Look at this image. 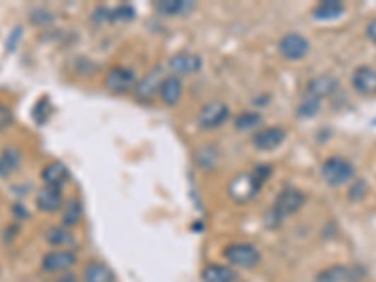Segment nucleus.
<instances>
[{
	"instance_id": "nucleus-21",
	"label": "nucleus",
	"mask_w": 376,
	"mask_h": 282,
	"mask_svg": "<svg viewBox=\"0 0 376 282\" xmlns=\"http://www.w3.org/2000/svg\"><path fill=\"white\" fill-rule=\"evenodd\" d=\"M344 13V4L339 0H324L312 10V16L318 21H333Z\"/></svg>"
},
{
	"instance_id": "nucleus-10",
	"label": "nucleus",
	"mask_w": 376,
	"mask_h": 282,
	"mask_svg": "<svg viewBox=\"0 0 376 282\" xmlns=\"http://www.w3.org/2000/svg\"><path fill=\"white\" fill-rule=\"evenodd\" d=\"M160 74V68H153V70L145 76L143 81H139V83L136 85V98H138L139 102H151V100L158 94V89H160L162 83Z\"/></svg>"
},
{
	"instance_id": "nucleus-14",
	"label": "nucleus",
	"mask_w": 376,
	"mask_h": 282,
	"mask_svg": "<svg viewBox=\"0 0 376 282\" xmlns=\"http://www.w3.org/2000/svg\"><path fill=\"white\" fill-rule=\"evenodd\" d=\"M352 85L360 94H376V70L360 66L352 76Z\"/></svg>"
},
{
	"instance_id": "nucleus-25",
	"label": "nucleus",
	"mask_w": 376,
	"mask_h": 282,
	"mask_svg": "<svg viewBox=\"0 0 376 282\" xmlns=\"http://www.w3.org/2000/svg\"><path fill=\"white\" fill-rule=\"evenodd\" d=\"M262 122H264V117L260 113H256V111H243L235 119V128L245 132V130H252V128L260 127Z\"/></svg>"
},
{
	"instance_id": "nucleus-2",
	"label": "nucleus",
	"mask_w": 376,
	"mask_h": 282,
	"mask_svg": "<svg viewBox=\"0 0 376 282\" xmlns=\"http://www.w3.org/2000/svg\"><path fill=\"white\" fill-rule=\"evenodd\" d=\"M305 204V194L298 188H284L277 196V201L273 205L271 216L275 222H282L293 216Z\"/></svg>"
},
{
	"instance_id": "nucleus-8",
	"label": "nucleus",
	"mask_w": 376,
	"mask_h": 282,
	"mask_svg": "<svg viewBox=\"0 0 376 282\" xmlns=\"http://www.w3.org/2000/svg\"><path fill=\"white\" fill-rule=\"evenodd\" d=\"M76 254H74L72 250H53L49 254L44 256V262H42V267H44L45 271L49 273H59V271H68L70 267L76 266Z\"/></svg>"
},
{
	"instance_id": "nucleus-26",
	"label": "nucleus",
	"mask_w": 376,
	"mask_h": 282,
	"mask_svg": "<svg viewBox=\"0 0 376 282\" xmlns=\"http://www.w3.org/2000/svg\"><path fill=\"white\" fill-rule=\"evenodd\" d=\"M134 16L136 13L132 6H117L115 10L110 11V21H132Z\"/></svg>"
},
{
	"instance_id": "nucleus-4",
	"label": "nucleus",
	"mask_w": 376,
	"mask_h": 282,
	"mask_svg": "<svg viewBox=\"0 0 376 282\" xmlns=\"http://www.w3.org/2000/svg\"><path fill=\"white\" fill-rule=\"evenodd\" d=\"M278 51L281 55L288 61H299L303 57L309 55L310 42L305 38L303 34L299 33H288L284 34L278 42Z\"/></svg>"
},
{
	"instance_id": "nucleus-17",
	"label": "nucleus",
	"mask_w": 376,
	"mask_h": 282,
	"mask_svg": "<svg viewBox=\"0 0 376 282\" xmlns=\"http://www.w3.org/2000/svg\"><path fill=\"white\" fill-rule=\"evenodd\" d=\"M68 170L64 168V164H61V162H53V164H49V166H45V170L42 172V179H44L45 187H55V188H61L64 187V183L68 181Z\"/></svg>"
},
{
	"instance_id": "nucleus-11",
	"label": "nucleus",
	"mask_w": 376,
	"mask_h": 282,
	"mask_svg": "<svg viewBox=\"0 0 376 282\" xmlns=\"http://www.w3.org/2000/svg\"><path fill=\"white\" fill-rule=\"evenodd\" d=\"M337 89H339V81L333 78V76H318V78L312 79L309 83V87H307V96H305V98L322 102V98L331 96Z\"/></svg>"
},
{
	"instance_id": "nucleus-33",
	"label": "nucleus",
	"mask_w": 376,
	"mask_h": 282,
	"mask_svg": "<svg viewBox=\"0 0 376 282\" xmlns=\"http://www.w3.org/2000/svg\"><path fill=\"white\" fill-rule=\"evenodd\" d=\"M57 282H79L78 277H76V273L68 271V273H62L61 277L57 278Z\"/></svg>"
},
{
	"instance_id": "nucleus-1",
	"label": "nucleus",
	"mask_w": 376,
	"mask_h": 282,
	"mask_svg": "<svg viewBox=\"0 0 376 282\" xmlns=\"http://www.w3.org/2000/svg\"><path fill=\"white\" fill-rule=\"evenodd\" d=\"M354 175V164L341 156H331L322 164V177L329 187H343V184L350 183Z\"/></svg>"
},
{
	"instance_id": "nucleus-16",
	"label": "nucleus",
	"mask_w": 376,
	"mask_h": 282,
	"mask_svg": "<svg viewBox=\"0 0 376 282\" xmlns=\"http://www.w3.org/2000/svg\"><path fill=\"white\" fill-rule=\"evenodd\" d=\"M356 278V269L348 266H331L316 275V282H352Z\"/></svg>"
},
{
	"instance_id": "nucleus-20",
	"label": "nucleus",
	"mask_w": 376,
	"mask_h": 282,
	"mask_svg": "<svg viewBox=\"0 0 376 282\" xmlns=\"http://www.w3.org/2000/svg\"><path fill=\"white\" fill-rule=\"evenodd\" d=\"M85 282H115V275L104 262H89L83 273Z\"/></svg>"
},
{
	"instance_id": "nucleus-23",
	"label": "nucleus",
	"mask_w": 376,
	"mask_h": 282,
	"mask_svg": "<svg viewBox=\"0 0 376 282\" xmlns=\"http://www.w3.org/2000/svg\"><path fill=\"white\" fill-rule=\"evenodd\" d=\"M81 218H83V205H81V201H79L78 198H70L68 199V204L64 205V215H62L64 226H76Z\"/></svg>"
},
{
	"instance_id": "nucleus-9",
	"label": "nucleus",
	"mask_w": 376,
	"mask_h": 282,
	"mask_svg": "<svg viewBox=\"0 0 376 282\" xmlns=\"http://www.w3.org/2000/svg\"><path fill=\"white\" fill-rule=\"evenodd\" d=\"M286 139V132L284 128L281 127H269L260 130L258 134H254L252 138V145H254L258 151H273L277 149L278 145L284 143Z\"/></svg>"
},
{
	"instance_id": "nucleus-24",
	"label": "nucleus",
	"mask_w": 376,
	"mask_h": 282,
	"mask_svg": "<svg viewBox=\"0 0 376 282\" xmlns=\"http://www.w3.org/2000/svg\"><path fill=\"white\" fill-rule=\"evenodd\" d=\"M155 8L164 16H179V13L190 10L192 4L187 0H160V2H156Z\"/></svg>"
},
{
	"instance_id": "nucleus-27",
	"label": "nucleus",
	"mask_w": 376,
	"mask_h": 282,
	"mask_svg": "<svg viewBox=\"0 0 376 282\" xmlns=\"http://www.w3.org/2000/svg\"><path fill=\"white\" fill-rule=\"evenodd\" d=\"M271 166H267V164H260V166H256L252 172H250V175H252V179H254V183L258 184V187H264V184L267 183V179L271 177Z\"/></svg>"
},
{
	"instance_id": "nucleus-29",
	"label": "nucleus",
	"mask_w": 376,
	"mask_h": 282,
	"mask_svg": "<svg viewBox=\"0 0 376 282\" xmlns=\"http://www.w3.org/2000/svg\"><path fill=\"white\" fill-rule=\"evenodd\" d=\"M47 102H49V100L42 98L38 104H36V107H34L33 115H34V119L40 122V124H44V122L47 121V117L51 115V107L47 105Z\"/></svg>"
},
{
	"instance_id": "nucleus-5",
	"label": "nucleus",
	"mask_w": 376,
	"mask_h": 282,
	"mask_svg": "<svg viewBox=\"0 0 376 282\" xmlns=\"http://www.w3.org/2000/svg\"><path fill=\"white\" fill-rule=\"evenodd\" d=\"M228 117H230V107L224 102H209L199 111L198 122L204 130H215L228 121Z\"/></svg>"
},
{
	"instance_id": "nucleus-28",
	"label": "nucleus",
	"mask_w": 376,
	"mask_h": 282,
	"mask_svg": "<svg viewBox=\"0 0 376 282\" xmlns=\"http://www.w3.org/2000/svg\"><path fill=\"white\" fill-rule=\"evenodd\" d=\"M318 111H320V102L305 98L303 102H301V105L298 107V115L299 117H315Z\"/></svg>"
},
{
	"instance_id": "nucleus-6",
	"label": "nucleus",
	"mask_w": 376,
	"mask_h": 282,
	"mask_svg": "<svg viewBox=\"0 0 376 282\" xmlns=\"http://www.w3.org/2000/svg\"><path fill=\"white\" fill-rule=\"evenodd\" d=\"M105 87H107L111 93H128V90H132L134 87H136V74H134L130 68L124 66L111 68L110 72H107V78H105Z\"/></svg>"
},
{
	"instance_id": "nucleus-3",
	"label": "nucleus",
	"mask_w": 376,
	"mask_h": 282,
	"mask_svg": "<svg viewBox=\"0 0 376 282\" xmlns=\"http://www.w3.org/2000/svg\"><path fill=\"white\" fill-rule=\"evenodd\" d=\"M224 258L232 266L243 267V269H252L260 264L262 254L254 245L249 243H233L224 249Z\"/></svg>"
},
{
	"instance_id": "nucleus-31",
	"label": "nucleus",
	"mask_w": 376,
	"mask_h": 282,
	"mask_svg": "<svg viewBox=\"0 0 376 282\" xmlns=\"http://www.w3.org/2000/svg\"><path fill=\"white\" fill-rule=\"evenodd\" d=\"M11 121H13V115H11L10 105L0 104V130H6L11 124Z\"/></svg>"
},
{
	"instance_id": "nucleus-22",
	"label": "nucleus",
	"mask_w": 376,
	"mask_h": 282,
	"mask_svg": "<svg viewBox=\"0 0 376 282\" xmlns=\"http://www.w3.org/2000/svg\"><path fill=\"white\" fill-rule=\"evenodd\" d=\"M45 239L51 247H74L76 245V235L70 232L66 226H53L49 232L45 233Z\"/></svg>"
},
{
	"instance_id": "nucleus-7",
	"label": "nucleus",
	"mask_w": 376,
	"mask_h": 282,
	"mask_svg": "<svg viewBox=\"0 0 376 282\" xmlns=\"http://www.w3.org/2000/svg\"><path fill=\"white\" fill-rule=\"evenodd\" d=\"M228 190H230V196H232L235 201L245 204V201H250V199L254 198L262 188L254 183V179H252L250 173H239L237 177L232 179V183H230Z\"/></svg>"
},
{
	"instance_id": "nucleus-12",
	"label": "nucleus",
	"mask_w": 376,
	"mask_h": 282,
	"mask_svg": "<svg viewBox=\"0 0 376 282\" xmlns=\"http://www.w3.org/2000/svg\"><path fill=\"white\" fill-rule=\"evenodd\" d=\"M158 96L166 105H175L183 96V81L177 76H170L164 78L158 89Z\"/></svg>"
},
{
	"instance_id": "nucleus-19",
	"label": "nucleus",
	"mask_w": 376,
	"mask_h": 282,
	"mask_svg": "<svg viewBox=\"0 0 376 282\" xmlns=\"http://www.w3.org/2000/svg\"><path fill=\"white\" fill-rule=\"evenodd\" d=\"M21 153L13 149V147H8V149L2 151V155H0V177H11L19 170V166H21Z\"/></svg>"
},
{
	"instance_id": "nucleus-32",
	"label": "nucleus",
	"mask_w": 376,
	"mask_h": 282,
	"mask_svg": "<svg viewBox=\"0 0 376 282\" xmlns=\"http://www.w3.org/2000/svg\"><path fill=\"white\" fill-rule=\"evenodd\" d=\"M367 38L371 40L372 44H376V19H372V21L367 25Z\"/></svg>"
},
{
	"instance_id": "nucleus-15",
	"label": "nucleus",
	"mask_w": 376,
	"mask_h": 282,
	"mask_svg": "<svg viewBox=\"0 0 376 282\" xmlns=\"http://www.w3.org/2000/svg\"><path fill=\"white\" fill-rule=\"evenodd\" d=\"M170 68L175 74H194L201 68V59L194 53L181 51V53L170 59Z\"/></svg>"
},
{
	"instance_id": "nucleus-30",
	"label": "nucleus",
	"mask_w": 376,
	"mask_h": 282,
	"mask_svg": "<svg viewBox=\"0 0 376 282\" xmlns=\"http://www.w3.org/2000/svg\"><path fill=\"white\" fill-rule=\"evenodd\" d=\"M365 194H367L365 181H356L354 187L350 188L348 196H350V199H352V201H360V199L365 198Z\"/></svg>"
},
{
	"instance_id": "nucleus-18",
	"label": "nucleus",
	"mask_w": 376,
	"mask_h": 282,
	"mask_svg": "<svg viewBox=\"0 0 376 282\" xmlns=\"http://www.w3.org/2000/svg\"><path fill=\"white\" fill-rule=\"evenodd\" d=\"M201 278H204V282H233L237 278V275L232 267L222 266V264H209V266L204 267Z\"/></svg>"
},
{
	"instance_id": "nucleus-13",
	"label": "nucleus",
	"mask_w": 376,
	"mask_h": 282,
	"mask_svg": "<svg viewBox=\"0 0 376 282\" xmlns=\"http://www.w3.org/2000/svg\"><path fill=\"white\" fill-rule=\"evenodd\" d=\"M36 205L44 213H53L62 207V190L55 187H44L36 196Z\"/></svg>"
}]
</instances>
